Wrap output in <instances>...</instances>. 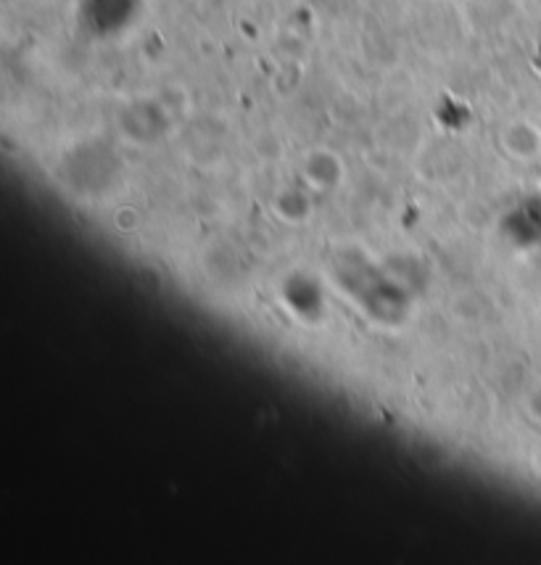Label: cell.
<instances>
[{"label": "cell", "instance_id": "cell-2", "mask_svg": "<svg viewBox=\"0 0 541 565\" xmlns=\"http://www.w3.org/2000/svg\"><path fill=\"white\" fill-rule=\"evenodd\" d=\"M502 146L509 157L515 159H533L541 151V138L537 130L526 122H513L507 124L505 133H502Z\"/></svg>", "mask_w": 541, "mask_h": 565}, {"label": "cell", "instance_id": "cell-1", "mask_svg": "<svg viewBox=\"0 0 541 565\" xmlns=\"http://www.w3.org/2000/svg\"><path fill=\"white\" fill-rule=\"evenodd\" d=\"M304 175H307L309 183L320 191H331L341 183V175H344V167H341V159L331 151H315L309 153L307 164H304Z\"/></svg>", "mask_w": 541, "mask_h": 565}]
</instances>
